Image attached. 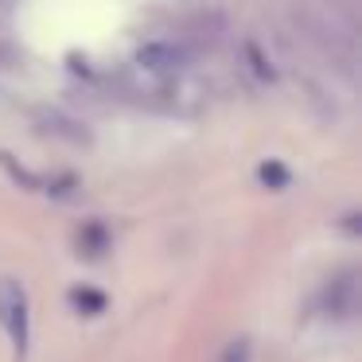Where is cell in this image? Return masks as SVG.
Listing matches in <instances>:
<instances>
[{"mask_svg":"<svg viewBox=\"0 0 362 362\" xmlns=\"http://www.w3.org/2000/svg\"><path fill=\"white\" fill-rule=\"evenodd\" d=\"M0 323L12 343V354L24 358L32 343V312H28V292L16 276H0Z\"/></svg>","mask_w":362,"mask_h":362,"instance_id":"obj_1","label":"cell"},{"mask_svg":"<svg viewBox=\"0 0 362 362\" xmlns=\"http://www.w3.org/2000/svg\"><path fill=\"white\" fill-rule=\"evenodd\" d=\"M183 47L180 43H144L141 51H136V63L144 66V71H152V74H172V71H180L183 66Z\"/></svg>","mask_w":362,"mask_h":362,"instance_id":"obj_2","label":"cell"},{"mask_svg":"<svg viewBox=\"0 0 362 362\" xmlns=\"http://www.w3.org/2000/svg\"><path fill=\"white\" fill-rule=\"evenodd\" d=\"M323 308H327L331 315H354V308H358V276L346 269V273H339L335 281L327 284V300H323Z\"/></svg>","mask_w":362,"mask_h":362,"instance_id":"obj_3","label":"cell"},{"mask_svg":"<svg viewBox=\"0 0 362 362\" xmlns=\"http://www.w3.org/2000/svg\"><path fill=\"white\" fill-rule=\"evenodd\" d=\"M43 125H47V133H55V136H66L71 144H86V141H90V133L78 125V121H66V117H59V113H51V117L43 121Z\"/></svg>","mask_w":362,"mask_h":362,"instance_id":"obj_4","label":"cell"},{"mask_svg":"<svg viewBox=\"0 0 362 362\" xmlns=\"http://www.w3.org/2000/svg\"><path fill=\"white\" fill-rule=\"evenodd\" d=\"M71 304H74V312H86V315L105 312V292H98V288H74L71 292Z\"/></svg>","mask_w":362,"mask_h":362,"instance_id":"obj_5","label":"cell"},{"mask_svg":"<svg viewBox=\"0 0 362 362\" xmlns=\"http://www.w3.org/2000/svg\"><path fill=\"white\" fill-rule=\"evenodd\" d=\"M222 362H250V339H230V346L222 351Z\"/></svg>","mask_w":362,"mask_h":362,"instance_id":"obj_6","label":"cell"},{"mask_svg":"<svg viewBox=\"0 0 362 362\" xmlns=\"http://www.w3.org/2000/svg\"><path fill=\"white\" fill-rule=\"evenodd\" d=\"M261 183H273V187H284L288 183V172L281 164H261Z\"/></svg>","mask_w":362,"mask_h":362,"instance_id":"obj_7","label":"cell"}]
</instances>
